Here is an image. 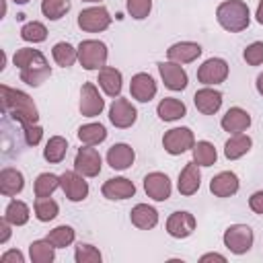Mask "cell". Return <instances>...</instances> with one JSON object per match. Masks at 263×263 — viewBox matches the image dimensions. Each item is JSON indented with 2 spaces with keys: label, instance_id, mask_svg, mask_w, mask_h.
I'll return each mask as SVG.
<instances>
[{
  "label": "cell",
  "instance_id": "4316f807",
  "mask_svg": "<svg viewBox=\"0 0 263 263\" xmlns=\"http://www.w3.org/2000/svg\"><path fill=\"white\" fill-rule=\"evenodd\" d=\"M251 146H253L251 136H247V134H232L226 140V144H224V156L228 160H238V158H242L251 150Z\"/></svg>",
  "mask_w": 263,
  "mask_h": 263
},
{
  "label": "cell",
  "instance_id": "83f0119b",
  "mask_svg": "<svg viewBox=\"0 0 263 263\" xmlns=\"http://www.w3.org/2000/svg\"><path fill=\"white\" fill-rule=\"evenodd\" d=\"M156 113H158V117H160L162 121H177V119L185 117L187 107H185V103H183V101H179V99L164 97V99L158 103Z\"/></svg>",
  "mask_w": 263,
  "mask_h": 263
},
{
  "label": "cell",
  "instance_id": "7c38bea8",
  "mask_svg": "<svg viewBox=\"0 0 263 263\" xmlns=\"http://www.w3.org/2000/svg\"><path fill=\"white\" fill-rule=\"evenodd\" d=\"M158 72H160V78L164 82V86L168 90H185L187 88V82H189V76L185 72V68L177 62H158Z\"/></svg>",
  "mask_w": 263,
  "mask_h": 263
},
{
  "label": "cell",
  "instance_id": "3957f363",
  "mask_svg": "<svg viewBox=\"0 0 263 263\" xmlns=\"http://www.w3.org/2000/svg\"><path fill=\"white\" fill-rule=\"evenodd\" d=\"M218 25L228 33H240L251 25V10L242 0H226L216 8Z\"/></svg>",
  "mask_w": 263,
  "mask_h": 263
},
{
  "label": "cell",
  "instance_id": "7bdbcfd3",
  "mask_svg": "<svg viewBox=\"0 0 263 263\" xmlns=\"http://www.w3.org/2000/svg\"><path fill=\"white\" fill-rule=\"evenodd\" d=\"M23 134H25V142L29 146H37L41 142V138H43V127L39 123H33V125L23 127Z\"/></svg>",
  "mask_w": 263,
  "mask_h": 263
},
{
  "label": "cell",
  "instance_id": "e575fe53",
  "mask_svg": "<svg viewBox=\"0 0 263 263\" xmlns=\"http://www.w3.org/2000/svg\"><path fill=\"white\" fill-rule=\"evenodd\" d=\"M58 187H60V177L58 175H53V173H41L35 179L33 191H35V197H51V193Z\"/></svg>",
  "mask_w": 263,
  "mask_h": 263
},
{
  "label": "cell",
  "instance_id": "f546056e",
  "mask_svg": "<svg viewBox=\"0 0 263 263\" xmlns=\"http://www.w3.org/2000/svg\"><path fill=\"white\" fill-rule=\"evenodd\" d=\"M66 152H68V142H66V138H62V136H51V138L47 140L45 148H43V158H45L47 162H51V164H58V162H62V160L66 158Z\"/></svg>",
  "mask_w": 263,
  "mask_h": 263
},
{
  "label": "cell",
  "instance_id": "f907efd6",
  "mask_svg": "<svg viewBox=\"0 0 263 263\" xmlns=\"http://www.w3.org/2000/svg\"><path fill=\"white\" fill-rule=\"evenodd\" d=\"M12 2H16V4H27L29 0H12Z\"/></svg>",
  "mask_w": 263,
  "mask_h": 263
},
{
  "label": "cell",
  "instance_id": "d6a6232c",
  "mask_svg": "<svg viewBox=\"0 0 263 263\" xmlns=\"http://www.w3.org/2000/svg\"><path fill=\"white\" fill-rule=\"evenodd\" d=\"M191 152H193V160H195L199 166H212V164L216 162V158H218V152H216L214 144L208 142V140L195 142V146L191 148Z\"/></svg>",
  "mask_w": 263,
  "mask_h": 263
},
{
  "label": "cell",
  "instance_id": "cb8c5ba5",
  "mask_svg": "<svg viewBox=\"0 0 263 263\" xmlns=\"http://www.w3.org/2000/svg\"><path fill=\"white\" fill-rule=\"evenodd\" d=\"M99 86L103 88V92L107 97H113L117 99L121 95V86H123V76L117 68H111V66H105L99 70Z\"/></svg>",
  "mask_w": 263,
  "mask_h": 263
},
{
  "label": "cell",
  "instance_id": "bcb514c9",
  "mask_svg": "<svg viewBox=\"0 0 263 263\" xmlns=\"http://www.w3.org/2000/svg\"><path fill=\"white\" fill-rule=\"evenodd\" d=\"M10 222L2 216V220H0V245H6L8 242V238H10Z\"/></svg>",
  "mask_w": 263,
  "mask_h": 263
},
{
  "label": "cell",
  "instance_id": "ac0fdd59",
  "mask_svg": "<svg viewBox=\"0 0 263 263\" xmlns=\"http://www.w3.org/2000/svg\"><path fill=\"white\" fill-rule=\"evenodd\" d=\"M101 193H103V197L113 199V201L115 199H129L136 193V185H134V181H129L125 177H113V179H107L103 183Z\"/></svg>",
  "mask_w": 263,
  "mask_h": 263
},
{
  "label": "cell",
  "instance_id": "484cf974",
  "mask_svg": "<svg viewBox=\"0 0 263 263\" xmlns=\"http://www.w3.org/2000/svg\"><path fill=\"white\" fill-rule=\"evenodd\" d=\"M129 220L140 230H152L158 224V212L148 203H136L129 212Z\"/></svg>",
  "mask_w": 263,
  "mask_h": 263
},
{
  "label": "cell",
  "instance_id": "9c48e42d",
  "mask_svg": "<svg viewBox=\"0 0 263 263\" xmlns=\"http://www.w3.org/2000/svg\"><path fill=\"white\" fill-rule=\"evenodd\" d=\"M228 78V64L222 58H210L197 68V80L205 86L220 84Z\"/></svg>",
  "mask_w": 263,
  "mask_h": 263
},
{
  "label": "cell",
  "instance_id": "f1b7e54d",
  "mask_svg": "<svg viewBox=\"0 0 263 263\" xmlns=\"http://www.w3.org/2000/svg\"><path fill=\"white\" fill-rule=\"evenodd\" d=\"M107 138V129L103 123H84L78 127V140L86 146H99L101 142H105Z\"/></svg>",
  "mask_w": 263,
  "mask_h": 263
},
{
  "label": "cell",
  "instance_id": "d590c367",
  "mask_svg": "<svg viewBox=\"0 0 263 263\" xmlns=\"http://www.w3.org/2000/svg\"><path fill=\"white\" fill-rule=\"evenodd\" d=\"M33 212L39 222H49L60 214V205L51 197H37L33 203Z\"/></svg>",
  "mask_w": 263,
  "mask_h": 263
},
{
  "label": "cell",
  "instance_id": "30bf717a",
  "mask_svg": "<svg viewBox=\"0 0 263 263\" xmlns=\"http://www.w3.org/2000/svg\"><path fill=\"white\" fill-rule=\"evenodd\" d=\"M136 119H138V111L127 99H121V97L113 99V103L109 107V121L115 127L127 129V127H132L136 123Z\"/></svg>",
  "mask_w": 263,
  "mask_h": 263
},
{
  "label": "cell",
  "instance_id": "b9f144b4",
  "mask_svg": "<svg viewBox=\"0 0 263 263\" xmlns=\"http://www.w3.org/2000/svg\"><path fill=\"white\" fill-rule=\"evenodd\" d=\"M242 58L249 66H261L263 64V41H253L251 45L245 47Z\"/></svg>",
  "mask_w": 263,
  "mask_h": 263
},
{
  "label": "cell",
  "instance_id": "7dc6e473",
  "mask_svg": "<svg viewBox=\"0 0 263 263\" xmlns=\"http://www.w3.org/2000/svg\"><path fill=\"white\" fill-rule=\"evenodd\" d=\"M210 261H218V263H226V257L220 253H205L199 257V263H210Z\"/></svg>",
  "mask_w": 263,
  "mask_h": 263
},
{
  "label": "cell",
  "instance_id": "ffe728a7",
  "mask_svg": "<svg viewBox=\"0 0 263 263\" xmlns=\"http://www.w3.org/2000/svg\"><path fill=\"white\" fill-rule=\"evenodd\" d=\"M193 103L197 107L199 113L203 115H214L220 111L222 107V92L216 90V88H210V86H203L199 88L195 95H193Z\"/></svg>",
  "mask_w": 263,
  "mask_h": 263
},
{
  "label": "cell",
  "instance_id": "4dcf8cb0",
  "mask_svg": "<svg viewBox=\"0 0 263 263\" xmlns=\"http://www.w3.org/2000/svg\"><path fill=\"white\" fill-rule=\"evenodd\" d=\"M29 257L33 263H51L55 259V247L47 238L33 240L29 245Z\"/></svg>",
  "mask_w": 263,
  "mask_h": 263
},
{
  "label": "cell",
  "instance_id": "4fadbf2b",
  "mask_svg": "<svg viewBox=\"0 0 263 263\" xmlns=\"http://www.w3.org/2000/svg\"><path fill=\"white\" fill-rule=\"evenodd\" d=\"M105 109V99L92 82H84L80 88V113L84 117H97Z\"/></svg>",
  "mask_w": 263,
  "mask_h": 263
},
{
  "label": "cell",
  "instance_id": "8fae6325",
  "mask_svg": "<svg viewBox=\"0 0 263 263\" xmlns=\"http://www.w3.org/2000/svg\"><path fill=\"white\" fill-rule=\"evenodd\" d=\"M60 189L70 201H82L88 195V183L76 171H64L60 175Z\"/></svg>",
  "mask_w": 263,
  "mask_h": 263
},
{
  "label": "cell",
  "instance_id": "ba28073f",
  "mask_svg": "<svg viewBox=\"0 0 263 263\" xmlns=\"http://www.w3.org/2000/svg\"><path fill=\"white\" fill-rule=\"evenodd\" d=\"M101 164H103V158L99 154L97 148L92 146H82L78 148L76 156H74V171L80 173L82 177H97L101 173Z\"/></svg>",
  "mask_w": 263,
  "mask_h": 263
},
{
  "label": "cell",
  "instance_id": "60d3db41",
  "mask_svg": "<svg viewBox=\"0 0 263 263\" xmlns=\"http://www.w3.org/2000/svg\"><path fill=\"white\" fill-rule=\"evenodd\" d=\"M125 8L129 12L132 18L136 21H142L150 14L152 10V0H125Z\"/></svg>",
  "mask_w": 263,
  "mask_h": 263
},
{
  "label": "cell",
  "instance_id": "44dd1931",
  "mask_svg": "<svg viewBox=\"0 0 263 263\" xmlns=\"http://www.w3.org/2000/svg\"><path fill=\"white\" fill-rule=\"evenodd\" d=\"M222 129L228 132V134H242L249 129L251 125V115L242 109V107H230L224 115H222V121H220Z\"/></svg>",
  "mask_w": 263,
  "mask_h": 263
},
{
  "label": "cell",
  "instance_id": "5b68a950",
  "mask_svg": "<svg viewBox=\"0 0 263 263\" xmlns=\"http://www.w3.org/2000/svg\"><path fill=\"white\" fill-rule=\"evenodd\" d=\"M224 247L234 253V255H245L251 251L253 247V240H255V234L251 230V226L247 224H230L226 230H224Z\"/></svg>",
  "mask_w": 263,
  "mask_h": 263
},
{
  "label": "cell",
  "instance_id": "ab89813d",
  "mask_svg": "<svg viewBox=\"0 0 263 263\" xmlns=\"http://www.w3.org/2000/svg\"><path fill=\"white\" fill-rule=\"evenodd\" d=\"M74 259H76V263H101L103 255L97 247H92L88 242H78L76 251H74Z\"/></svg>",
  "mask_w": 263,
  "mask_h": 263
},
{
  "label": "cell",
  "instance_id": "603a6c76",
  "mask_svg": "<svg viewBox=\"0 0 263 263\" xmlns=\"http://www.w3.org/2000/svg\"><path fill=\"white\" fill-rule=\"evenodd\" d=\"M238 187H240L238 177L232 171H222L216 177H212V181H210V191L216 197H232L238 191Z\"/></svg>",
  "mask_w": 263,
  "mask_h": 263
},
{
  "label": "cell",
  "instance_id": "8992f818",
  "mask_svg": "<svg viewBox=\"0 0 263 263\" xmlns=\"http://www.w3.org/2000/svg\"><path fill=\"white\" fill-rule=\"evenodd\" d=\"M193 146H195V136L189 127H173L162 136V148L173 156H179L191 150Z\"/></svg>",
  "mask_w": 263,
  "mask_h": 263
},
{
  "label": "cell",
  "instance_id": "e0dca14e",
  "mask_svg": "<svg viewBox=\"0 0 263 263\" xmlns=\"http://www.w3.org/2000/svg\"><path fill=\"white\" fill-rule=\"evenodd\" d=\"M199 185H201V173H199V164H197L195 160H191V162H187V164L183 166V171L179 173L177 189H179V193H181V195L189 197V195L197 193Z\"/></svg>",
  "mask_w": 263,
  "mask_h": 263
},
{
  "label": "cell",
  "instance_id": "1f68e13d",
  "mask_svg": "<svg viewBox=\"0 0 263 263\" xmlns=\"http://www.w3.org/2000/svg\"><path fill=\"white\" fill-rule=\"evenodd\" d=\"M29 216H31L29 205H27L25 201H21V199H12V201L6 205V210H4V218H6L12 226H25V224L29 222Z\"/></svg>",
  "mask_w": 263,
  "mask_h": 263
},
{
  "label": "cell",
  "instance_id": "277c9868",
  "mask_svg": "<svg viewBox=\"0 0 263 263\" xmlns=\"http://www.w3.org/2000/svg\"><path fill=\"white\" fill-rule=\"evenodd\" d=\"M78 62L84 70H101L107 66V45L99 39H84L78 43Z\"/></svg>",
  "mask_w": 263,
  "mask_h": 263
},
{
  "label": "cell",
  "instance_id": "681fc988",
  "mask_svg": "<svg viewBox=\"0 0 263 263\" xmlns=\"http://www.w3.org/2000/svg\"><path fill=\"white\" fill-rule=\"evenodd\" d=\"M255 86H257V92L263 97V72L257 76V82H255Z\"/></svg>",
  "mask_w": 263,
  "mask_h": 263
},
{
  "label": "cell",
  "instance_id": "836d02e7",
  "mask_svg": "<svg viewBox=\"0 0 263 263\" xmlns=\"http://www.w3.org/2000/svg\"><path fill=\"white\" fill-rule=\"evenodd\" d=\"M51 55H53V62L62 68H70L74 66V62L78 60V49H74L68 41H60L53 45L51 49Z\"/></svg>",
  "mask_w": 263,
  "mask_h": 263
},
{
  "label": "cell",
  "instance_id": "5bb4252c",
  "mask_svg": "<svg viewBox=\"0 0 263 263\" xmlns=\"http://www.w3.org/2000/svg\"><path fill=\"white\" fill-rule=\"evenodd\" d=\"M144 191L154 201H166L171 197L173 185H171V179L164 173L154 171V173H148L144 177Z\"/></svg>",
  "mask_w": 263,
  "mask_h": 263
},
{
  "label": "cell",
  "instance_id": "f6af8a7d",
  "mask_svg": "<svg viewBox=\"0 0 263 263\" xmlns=\"http://www.w3.org/2000/svg\"><path fill=\"white\" fill-rule=\"evenodd\" d=\"M249 208H251L255 214L263 216V191H255V193L249 197Z\"/></svg>",
  "mask_w": 263,
  "mask_h": 263
},
{
  "label": "cell",
  "instance_id": "c3c4849f",
  "mask_svg": "<svg viewBox=\"0 0 263 263\" xmlns=\"http://www.w3.org/2000/svg\"><path fill=\"white\" fill-rule=\"evenodd\" d=\"M255 18H257V23H259V25H263V0H261V2H259V6H257Z\"/></svg>",
  "mask_w": 263,
  "mask_h": 263
},
{
  "label": "cell",
  "instance_id": "9a60e30c",
  "mask_svg": "<svg viewBox=\"0 0 263 263\" xmlns=\"http://www.w3.org/2000/svg\"><path fill=\"white\" fill-rule=\"evenodd\" d=\"M195 226H197L195 216L189 214V212H173L166 218V232L173 238H187V236H191Z\"/></svg>",
  "mask_w": 263,
  "mask_h": 263
},
{
  "label": "cell",
  "instance_id": "d6986e66",
  "mask_svg": "<svg viewBox=\"0 0 263 263\" xmlns=\"http://www.w3.org/2000/svg\"><path fill=\"white\" fill-rule=\"evenodd\" d=\"M201 45L195 43V41H179V43H173L168 49H166V58L171 62H177V64H191L195 62L199 55H201Z\"/></svg>",
  "mask_w": 263,
  "mask_h": 263
},
{
  "label": "cell",
  "instance_id": "8d00e7d4",
  "mask_svg": "<svg viewBox=\"0 0 263 263\" xmlns=\"http://www.w3.org/2000/svg\"><path fill=\"white\" fill-rule=\"evenodd\" d=\"M74 238H76L74 228H72V226H66V224L55 226V228L49 230V234H47V240H49L55 249H66V247H70V245L74 242Z\"/></svg>",
  "mask_w": 263,
  "mask_h": 263
},
{
  "label": "cell",
  "instance_id": "d4e9b609",
  "mask_svg": "<svg viewBox=\"0 0 263 263\" xmlns=\"http://www.w3.org/2000/svg\"><path fill=\"white\" fill-rule=\"evenodd\" d=\"M25 187V177L21 171L12 168V166H6L0 171V193L4 197H14L23 191Z\"/></svg>",
  "mask_w": 263,
  "mask_h": 263
},
{
  "label": "cell",
  "instance_id": "7402d4cb",
  "mask_svg": "<svg viewBox=\"0 0 263 263\" xmlns=\"http://www.w3.org/2000/svg\"><path fill=\"white\" fill-rule=\"evenodd\" d=\"M134 160H136L134 148L129 144H123V142L113 144L109 148V152H107V164L113 171H125V168H129L134 164Z\"/></svg>",
  "mask_w": 263,
  "mask_h": 263
},
{
  "label": "cell",
  "instance_id": "74e56055",
  "mask_svg": "<svg viewBox=\"0 0 263 263\" xmlns=\"http://www.w3.org/2000/svg\"><path fill=\"white\" fill-rule=\"evenodd\" d=\"M21 37L23 41H29V43H41L47 39V27L39 21H29L21 27Z\"/></svg>",
  "mask_w": 263,
  "mask_h": 263
},
{
  "label": "cell",
  "instance_id": "7a4b0ae2",
  "mask_svg": "<svg viewBox=\"0 0 263 263\" xmlns=\"http://www.w3.org/2000/svg\"><path fill=\"white\" fill-rule=\"evenodd\" d=\"M0 101H2V111L6 115H10L14 121H18L23 127L39 121L37 105L33 103V99L27 92L2 84L0 86Z\"/></svg>",
  "mask_w": 263,
  "mask_h": 263
},
{
  "label": "cell",
  "instance_id": "816d5d0a",
  "mask_svg": "<svg viewBox=\"0 0 263 263\" xmlns=\"http://www.w3.org/2000/svg\"><path fill=\"white\" fill-rule=\"evenodd\" d=\"M82 2H99V0H82Z\"/></svg>",
  "mask_w": 263,
  "mask_h": 263
},
{
  "label": "cell",
  "instance_id": "52a82bcc",
  "mask_svg": "<svg viewBox=\"0 0 263 263\" xmlns=\"http://www.w3.org/2000/svg\"><path fill=\"white\" fill-rule=\"evenodd\" d=\"M111 25V14L105 6H90L80 10L78 14V27L86 33H101Z\"/></svg>",
  "mask_w": 263,
  "mask_h": 263
},
{
  "label": "cell",
  "instance_id": "6da1fadb",
  "mask_svg": "<svg viewBox=\"0 0 263 263\" xmlns=\"http://www.w3.org/2000/svg\"><path fill=\"white\" fill-rule=\"evenodd\" d=\"M14 66L18 68V76L29 86H41L51 76V66L47 58L33 47H21L12 55Z\"/></svg>",
  "mask_w": 263,
  "mask_h": 263
},
{
  "label": "cell",
  "instance_id": "2e32d148",
  "mask_svg": "<svg viewBox=\"0 0 263 263\" xmlns=\"http://www.w3.org/2000/svg\"><path fill=\"white\" fill-rule=\"evenodd\" d=\"M156 90H158V88H156V82H154V78H152L150 74L138 72V74L132 76L129 92H132V97H134L136 101L148 103V101H152V99L156 97Z\"/></svg>",
  "mask_w": 263,
  "mask_h": 263
},
{
  "label": "cell",
  "instance_id": "ee69618b",
  "mask_svg": "<svg viewBox=\"0 0 263 263\" xmlns=\"http://www.w3.org/2000/svg\"><path fill=\"white\" fill-rule=\"evenodd\" d=\"M0 261H2V263H25V255H23L18 249H10V251L2 253Z\"/></svg>",
  "mask_w": 263,
  "mask_h": 263
},
{
  "label": "cell",
  "instance_id": "f35d334b",
  "mask_svg": "<svg viewBox=\"0 0 263 263\" xmlns=\"http://www.w3.org/2000/svg\"><path fill=\"white\" fill-rule=\"evenodd\" d=\"M70 10V0H41V12L49 21H60Z\"/></svg>",
  "mask_w": 263,
  "mask_h": 263
}]
</instances>
